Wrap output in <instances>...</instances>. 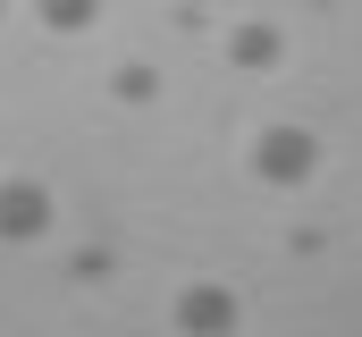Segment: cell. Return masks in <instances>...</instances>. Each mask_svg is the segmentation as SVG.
<instances>
[{
    "instance_id": "5b68a950",
    "label": "cell",
    "mask_w": 362,
    "mask_h": 337,
    "mask_svg": "<svg viewBox=\"0 0 362 337\" xmlns=\"http://www.w3.org/2000/svg\"><path fill=\"white\" fill-rule=\"evenodd\" d=\"M110 101H127V110H152V101H160V68H152V59H127V68H110Z\"/></svg>"
},
{
    "instance_id": "6da1fadb",
    "label": "cell",
    "mask_w": 362,
    "mask_h": 337,
    "mask_svg": "<svg viewBox=\"0 0 362 337\" xmlns=\"http://www.w3.org/2000/svg\"><path fill=\"white\" fill-rule=\"evenodd\" d=\"M253 177H262V185H303V177H320V135H312V127H262V135H253Z\"/></svg>"
},
{
    "instance_id": "7a4b0ae2",
    "label": "cell",
    "mask_w": 362,
    "mask_h": 337,
    "mask_svg": "<svg viewBox=\"0 0 362 337\" xmlns=\"http://www.w3.org/2000/svg\"><path fill=\"white\" fill-rule=\"evenodd\" d=\"M51 228H59L51 185H34V177H0V245H42Z\"/></svg>"
},
{
    "instance_id": "8992f818",
    "label": "cell",
    "mask_w": 362,
    "mask_h": 337,
    "mask_svg": "<svg viewBox=\"0 0 362 337\" xmlns=\"http://www.w3.org/2000/svg\"><path fill=\"white\" fill-rule=\"evenodd\" d=\"M34 17H42L51 34H93V25H101V0H34Z\"/></svg>"
},
{
    "instance_id": "3957f363",
    "label": "cell",
    "mask_w": 362,
    "mask_h": 337,
    "mask_svg": "<svg viewBox=\"0 0 362 337\" xmlns=\"http://www.w3.org/2000/svg\"><path fill=\"white\" fill-rule=\"evenodd\" d=\"M177 329L185 337H236L245 329V304H236V287H219V278H194L177 295Z\"/></svg>"
},
{
    "instance_id": "52a82bcc",
    "label": "cell",
    "mask_w": 362,
    "mask_h": 337,
    "mask_svg": "<svg viewBox=\"0 0 362 337\" xmlns=\"http://www.w3.org/2000/svg\"><path fill=\"white\" fill-rule=\"evenodd\" d=\"M0 17H8V0H0Z\"/></svg>"
},
{
    "instance_id": "277c9868",
    "label": "cell",
    "mask_w": 362,
    "mask_h": 337,
    "mask_svg": "<svg viewBox=\"0 0 362 337\" xmlns=\"http://www.w3.org/2000/svg\"><path fill=\"white\" fill-rule=\"evenodd\" d=\"M278 51H286V34H278L270 17H245V25H228V59H236V68H278Z\"/></svg>"
}]
</instances>
